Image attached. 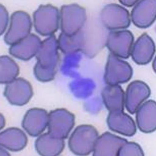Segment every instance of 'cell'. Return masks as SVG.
<instances>
[{"mask_svg": "<svg viewBox=\"0 0 156 156\" xmlns=\"http://www.w3.org/2000/svg\"><path fill=\"white\" fill-rule=\"evenodd\" d=\"M136 122L140 130L143 133H153L156 129V103L150 100L144 103L136 111Z\"/></svg>", "mask_w": 156, "mask_h": 156, "instance_id": "cell-17", "label": "cell"}, {"mask_svg": "<svg viewBox=\"0 0 156 156\" xmlns=\"http://www.w3.org/2000/svg\"><path fill=\"white\" fill-rule=\"evenodd\" d=\"M75 117L73 114L64 109L51 111L49 114L48 133L56 139H66L74 126Z\"/></svg>", "mask_w": 156, "mask_h": 156, "instance_id": "cell-3", "label": "cell"}, {"mask_svg": "<svg viewBox=\"0 0 156 156\" xmlns=\"http://www.w3.org/2000/svg\"><path fill=\"white\" fill-rule=\"evenodd\" d=\"M133 70L126 62L110 54L105 75V82L109 85H116L129 81L133 76Z\"/></svg>", "mask_w": 156, "mask_h": 156, "instance_id": "cell-5", "label": "cell"}, {"mask_svg": "<svg viewBox=\"0 0 156 156\" xmlns=\"http://www.w3.org/2000/svg\"><path fill=\"white\" fill-rule=\"evenodd\" d=\"M8 21V13L5 7L1 5V35L4 32Z\"/></svg>", "mask_w": 156, "mask_h": 156, "instance_id": "cell-23", "label": "cell"}, {"mask_svg": "<svg viewBox=\"0 0 156 156\" xmlns=\"http://www.w3.org/2000/svg\"><path fill=\"white\" fill-rule=\"evenodd\" d=\"M58 9L51 5H40L34 14L36 31L43 35L53 34L58 28Z\"/></svg>", "mask_w": 156, "mask_h": 156, "instance_id": "cell-4", "label": "cell"}, {"mask_svg": "<svg viewBox=\"0 0 156 156\" xmlns=\"http://www.w3.org/2000/svg\"><path fill=\"white\" fill-rule=\"evenodd\" d=\"M144 156L140 146L136 143L127 142L120 149L118 156Z\"/></svg>", "mask_w": 156, "mask_h": 156, "instance_id": "cell-22", "label": "cell"}, {"mask_svg": "<svg viewBox=\"0 0 156 156\" xmlns=\"http://www.w3.org/2000/svg\"><path fill=\"white\" fill-rule=\"evenodd\" d=\"M28 142L26 135L19 128H8L0 134V144L11 151H21L26 146Z\"/></svg>", "mask_w": 156, "mask_h": 156, "instance_id": "cell-18", "label": "cell"}, {"mask_svg": "<svg viewBox=\"0 0 156 156\" xmlns=\"http://www.w3.org/2000/svg\"><path fill=\"white\" fill-rule=\"evenodd\" d=\"M107 123L111 130L128 137L136 134V127L133 118L123 112H110Z\"/></svg>", "mask_w": 156, "mask_h": 156, "instance_id": "cell-15", "label": "cell"}, {"mask_svg": "<svg viewBox=\"0 0 156 156\" xmlns=\"http://www.w3.org/2000/svg\"><path fill=\"white\" fill-rule=\"evenodd\" d=\"M128 141L109 132L98 137L93 151L95 156H118L121 147Z\"/></svg>", "mask_w": 156, "mask_h": 156, "instance_id": "cell-11", "label": "cell"}, {"mask_svg": "<svg viewBox=\"0 0 156 156\" xmlns=\"http://www.w3.org/2000/svg\"><path fill=\"white\" fill-rule=\"evenodd\" d=\"M76 5H64L62 8L61 27L62 34L71 36L79 32L85 21L79 13L81 8Z\"/></svg>", "mask_w": 156, "mask_h": 156, "instance_id": "cell-12", "label": "cell"}, {"mask_svg": "<svg viewBox=\"0 0 156 156\" xmlns=\"http://www.w3.org/2000/svg\"><path fill=\"white\" fill-rule=\"evenodd\" d=\"M101 95L105 106L110 112L124 111L125 93L120 86H107L103 89Z\"/></svg>", "mask_w": 156, "mask_h": 156, "instance_id": "cell-20", "label": "cell"}, {"mask_svg": "<svg viewBox=\"0 0 156 156\" xmlns=\"http://www.w3.org/2000/svg\"><path fill=\"white\" fill-rule=\"evenodd\" d=\"M155 51L154 41L146 33L137 39L131 50V55L137 64L144 65L151 60Z\"/></svg>", "mask_w": 156, "mask_h": 156, "instance_id": "cell-16", "label": "cell"}, {"mask_svg": "<svg viewBox=\"0 0 156 156\" xmlns=\"http://www.w3.org/2000/svg\"><path fill=\"white\" fill-rule=\"evenodd\" d=\"M32 22L29 15L23 11H17L12 15L9 28L5 36L6 43L12 45L30 34Z\"/></svg>", "mask_w": 156, "mask_h": 156, "instance_id": "cell-6", "label": "cell"}, {"mask_svg": "<svg viewBox=\"0 0 156 156\" xmlns=\"http://www.w3.org/2000/svg\"><path fill=\"white\" fill-rule=\"evenodd\" d=\"M49 115L45 110L38 108L29 109L23 117L22 126L32 137H37L45 130Z\"/></svg>", "mask_w": 156, "mask_h": 156, "instance_id": "cell-9", "label": "cell"}, {"mask_svg": "<svg viewBox=\"0 0 156 156\" xmlns=\"http://www.w3.org/2000/svg\"><path fill=\"white\" fill-rule=\"evenodd\" d=\"M133 34L129 31L122 30L110 33L107 46L113 55L123 58H129L134 41Z\"/></svg>", "mask_w": 156, "mask_h": 156, "instance_id": "cell-8", "label": "cell"}, {"mask_svg": "<svg viewBox=\"0 0 156 156\" xmlns=\"http://www.w3.org/2000/svg\"><path fill=\"white\" fill-rule=\"evenodd\" d=\"M1 84H7L16 79L19 73V66L13 60L6 55L0 58Z\"/></svg>", "mask_w": 156, "mask_h": 156, "instance_id": "cell-21", "label": "cell"}, {"mask_svg": "<svg viewBox=\"0 0 156 156\" xmlns=\"http://www.w3.org/2000/svg\"><path fill=\"white\" fill-rule=\"evenodd\" d=\"M65 146L64 139L55 138L48 133L41 135L35 142L36 151L43 156L58 155L63 151Z\"/></svg>", "mask_w": 156, "mask_h": 156, "instance_id": "cell-19", "label": "cell"}, {"mask_svg": "<svg viewBox=\"0 0 156 156\" xmlns=\"http://www.w3.org/2000/svg\"><path fill=\"white\" fill-rule=\"evenodd\" d=\"M98 137V132L92 126H79L75 129L69 139V148L75 154L88 155L94 151Z\"/></svg>", "mask_w": 156, "mask_h": 156, "instance_id": "cell-2", "label": "cell"}, {"mask_svg": "<svg viewBox=\"0 0 156 156\" xmlns=\"http://www.w3.org/2000/svg\"><path fill=\"white\" fill-rule=\"evenodd\" d=\"M121 3L127 7H131L136 4L138 1H119Z\"/></svg>", "mask_w": 156, "mask_h": 156, "instance_id": "cell-24", "label": "cell"}, {"mask_svg": "<svg viewBox=\"0 0 156 156\" xmlns=\"http://www.w3.org/2000/svg\"><path fill=\"white\" fill-rule=\"evenodd\" d=\"M6 84L4 95L9 102L14 105H24L34 94L30 83L23 78H17Z\"/></svg>", "mask_w": 156, "mask_h": 156, "instance_id": "cell-7", "label": "cell"}, {"mask_svg": "<svg viewBox=\"0 0 156 156\" xmlns=\"http://www.w3.org/2000/svg\"><path fill=\"white\" fill-rule=\"evenodd\" d=\"M151 94V89L144 82L135 80L130 83L126 94V107L128 112L131 114L136 113L141 104Z\"/></svg>", "mask_w": 156, "mask_h": 156, "instance_id": "cell-10", "label": "cell"}, {"mask_svg": "<svg viewBox=\"0 0 156 156\" xmlns=\"http://www.w3.org/2000/svg\"><path fill=\"white\" fill-rule=\"evenodd\" d=\"M56 40L52 36L44 41L36 55L37 61L34 68V73L40 81H50L55 77L59 58L58 45Z\"/></svg>", "mask_w": 156, "mask_h": 156, "instance_id": "cell-1", "label": "cell"}, {"mask_svg": "<svg viewBox=\"0 0 156 156\" xmlns=\"http://www.w3.org/2000/svg\"><path fill=\"white\" fill-rule=\"evenodd\" d=\"M132 22L141 28L148 27L156 19V1H142L134 7L131 12Z\"/></svg>", "mask_w": 156, "mask_h": 156, "instance_id": "cell-13", "label": "cell"}, {"mask_svg": "<svg viewBox=\"0 0 156 156\" xmlns=\"http://www.w3.org/2000/svg\"><path fill=\"white\" fill-rule=\"evenodd\" d=\"M41 42L40 38L34 34L11 46L9 49L11 55L17 58L27 61L36 56L40 49Z\"/></svg>", "mask_w": 156, "mask_h": 156, "instance_id": "cell-14", "label": "cell"}]
</instances>
